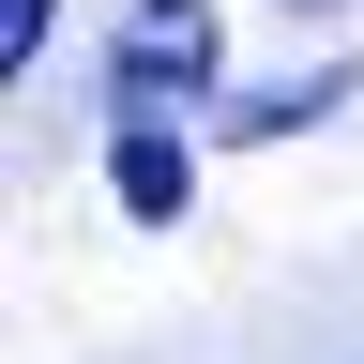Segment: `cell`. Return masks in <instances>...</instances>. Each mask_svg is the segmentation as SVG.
Here are the masks:
<instances>
[{"instance_id":"cell-1","label":"cell","mask_w":364,"mask_h":364,"mask_svg":"<svg viewBox=\"0 0 364 364\" xmlns=\"http://www.w3.org/2000/svg\"><path fill=\"white\" fill-rule=\"evenodd\" d=\"M107 91H122V122H167L182 91H213V0H136L107 31Z\"/></svg>"},{"instance_id":"cell-2","label":"cell","mask_w":364,"mask_h":364,"mask_svg":"<svg viewBox=\"0 0 364 364\" xmlns=\"http://www.w3.org/2000/svg\"><path fill=\"white\" fill-rule=\"evenodd\" d=\"M107 182H122V213H136V228H182V198H198V152H182L167 122H122V136H107Z\"/></svg>"},{"instance_id":"cell-3","label":"cell","mask_w":364,"mask_h":364,"mask_svg":"<svg viewBox=\"0 0 364 364\" xmlns=\"http://www.w3.org/2000/svg\"><path fill=\"white\" fill-rule=\"evenodd\" d=\"M349 91H364L349 61H318V76H289V91H243V107H228L213 136H243V152H273V136H304V122H334Z\"/></svg>"},{"instance_id":"cell-4","label":"cell","mask_w":364,"mask_h":364,"mask_svg":"<svg viewBox=\"0 0 364 364\" xmlns=\"http://www.w3.org/2000/svg\"><path fill=\"white\" fill-rule=\"evenodd\" d=\"M46 16H61V0H0V61L31 76V46H46Z\"/></svg>"},{"instance_id":"cell-5","label":"cell","mask_w":364,"mask_h":364,"mask_svg":"<svg viewBox=\"0 0 364 364\" xmlns=\"http://www.w3.org/2000/svg\"><path fill=\"white\" fill-rule=\"evenodd\" d=\"M289 16H318V0H289Z\"/></svg>"}]
</instances>
